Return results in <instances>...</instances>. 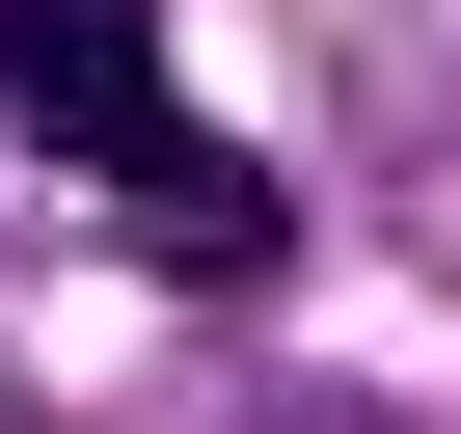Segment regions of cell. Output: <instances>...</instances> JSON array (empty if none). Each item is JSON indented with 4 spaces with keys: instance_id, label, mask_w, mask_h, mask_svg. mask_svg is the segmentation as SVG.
Here are the masks:
<instances>
[{
    "instance_id": "1",
    "label": "cell",
    "mask_w": 461,
    "mask_h": 434,
    "mask_svg": "<svg viewBox=\"0 0 461 434\" xmlns=\"http://www.w3.org/2000/svg\"><path fill=\"white\" fill-rule=\"evenodd\" d=\"M0 109H28L82 190H136L163 245H190V299H272V272H299V190L190 136V82H163V28H136V0H0Z\"/></svg>"
}]
</instances>
